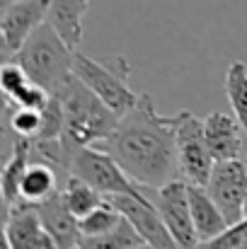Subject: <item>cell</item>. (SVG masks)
<instances>
[{
  "label": "cell",
  "mask_w": 247,
  "mask_h": 249,
  "mask_svg": "<svg viewBox=\"0 0 247 249\" xmlns=\"http://www.w3.org/2000/svg\"><path fill=\"white\" fill-rule=\"evenodd\" d=\"M245 218H247V198H245Z\"/></svg>",
  "instance_id": "cell-28"
},
{
  "label": "cell",
  "mask_w": 247,
  "mask_h": 249,
  "mask_svg": "<svg viewBox=\"0 0 247 249\" xmlns=\"http://www.w3.org/2000/svg\"><path fill=\"white\" fill-rule=\"evenodd\" d=\"M112 201L124 218L131 220V225L138 230V235L155 249H179L174 237L170 235L163 215L151 196H131V194H116V196H104Z\"/></svg>",
  "instance_id": "cell-10"
},
{
  "label": "cell",
  "mask_w": 247,
  "mask_h": 249,
  "mask_svg": "<svg viewBox=\"0 0 247 249\" xmlns=\"http://www.w3.org/2000/svg\"><path fill=\"white\" fill-rule=\"evenodd\" d=\"M211 198L223 211L226 220L230 225L245 220V198H247V162L245 160H218L209 184H206Z\"/></svg>",
  "instance_id": "cell-8"
},
{
  "label": "cell",
  "mask_w": 247,
  "mask_h": 249,
  "mask_svg": "<svg viewBox=\"0 0 247 249\" xmlns=\"http://www.w3.org/2000/svg\"><path fill=\"white\" fill-rule=\"evenodd\" d=\"M177 165L179 177L187 179L189 184H209L211 169L216 165L206 133H204V121L194 116L191 111H179V126H177Z\"/></svg>",
  "instance_id": "cell-6"
},
{
  "label": "cell",
  "mask_w": 247,
  "mask_h": 249,
  "mask_svg": "<svg viewBox=\"0 0 247 249\" xmlns=\"http://www.w3.org/2000/svg\"><path fill=\"white\" fill-rule=\"evenodd\" d=\"M243 249H247V240H245V247H243Z\"/></svg>",
  "instance_id": "cell-30"
},
{
  "label": "cell",
  "mask_w": 247,
  "mask_h": 249,
  "mask_svg": "<svg viewBox=\"0 0 247 249\" xmlns=\"http://www.w3.org/2000/svg\"><path fill=\"white\" fill-rule=\"evenodd\" d=\"M27 83H32V78L27 75V71L15 61H5L2 63V71H0V87H2V94L5 97H12L15 92H19Z\"/></svg>",
  "instance_id": "cell-25"
},
{
  "label": "cell",
  "mask_w": 247,
  "mask_h": 249,
  "mask_svg": "<svg viewBox=\"0 0 247 249\" xmlns=\"http://www.w3.org/2000/svg\"><path fill=\"white\" fill-rule=\"evenodd\" d=\"M146 240L138 235V230L131 225L129 218H121V223L104 232V235H95V237H80L82 249H133L138 245H143Z\"/></svg>",
  "instance_id": "cell-18"
},
{
  "label": "cell",
  "mask_w": 247,
  "mask_h": 249,
  "mask_svg": "<svg viewBox=\"0 0 247 249\" xmlns=\"http://www.w3.org/2000/svg\"><path fill=\"white\" fill-rule=\"evenodd\" d=\"M247 240V218L235 223V225H228L221 235L211 237V240H201L194 249H243Z\"/></svg>",
  "instance_id": "cell-24"
},
{
  "label": "cell",
  "mask_w": 247,
  "mask_h": 249,
  "mask_svg": "<svg viewBox=\"0 0 247 249\" xmlns=\"http://www.w3.org/2000/svg\"><path fill=\"white\" fill-rule=\"evenodd\" d=\"M189 203H191V218H194V230L199 242L201 240H211L216 235H221L230 223L226 220L223 211L216 206V201L211 198L209 189L201 184H189Z\"/></svg>",
  "instance_id": "cell-14"
},
{
  "label": "cell",
  "mask_w": 247,
  "mask_h": 249,
  "mask_svg": "<svg viewBox=\"0 0 247 249\" xmlns=\"http://www.w3.org/2000/svg\"><path fill=\"white\" fill-rule=\"evenodd\" d=\"M10 2H15V0H2V7H7Z\"/></svg>",
  "instance_id": "cell-27"
},
{
  "label": "cell",
  "mask_w": 247,
  "mask_h": 249,
  "mask_svg": "<svg viewBox=\"0 0 247 249\" xmlns=\"http://www.w3.org/2000/svg\"><path fill=\"white\" fill-rule=\"evenodd\" d=\"M153 201L163 215L165 225L179 249H194L199 245L194 218H191V203H189V181L182 177L170 179L167 184L153 189Z\"/></svg>",
  "instance_id": "cell-7"
},
{
  "label": "cell",
  "mask_w": 247,
  "mask_h": 249,
  "mask_svg": "<svg viewBox=\"0 0 247 249\" xmlns=\"http://www.w3.org/2000/svg\"><path fill=\"white\" fill-rule=\"evenodd\" d=\"M63 198H66L68 208H71L78 218L87 215L90 211H95V208L104 201V196H102L95 186H90L85 179L76 177V174H71L68 181L63 184Z\"/></svg>",
  "instance_id": "cell-19"
},
{
  "label": "cell",
  "mask_w": 247,
  "mask_h": 249,
  "mask_svg": "<svg viewBox=\"0 0 247 249\" xmlns=\"http://www.w3.org/2000/svg\"><path fill=\"white\" fill-rule=\"evenodd\" d=\"M87 7L90 0H49L46 19L73 51H78L82 44V19L87 15Z\"/></svg>",
  "instance_id": "cell-15"
},
{
  "label": "cell",
  "mask_w": 247,
  "mask_h": 249,
  "mask_svg": "<svg viewBox=\"0 0 247 249\" xmlns=\"http://www.w3.org/2000/svg\"><path fill=\"white\" fill-rule=\"evenodd\" d=\"M177 126L179 114L163 116L151 94L119 116L114 133L99 143L121 169L143 189H158L177 177Z\"/></svg>",
  "instance_id": "cell-1"
},
{
  "label": "cell",
  "mask_w": 247,
  "mask_h": 249,
  "mask_svg": "<svg viewBox=\"0 0 247 249\" xmlns=\"http://www.w3.org/2000/svg\"><path fill=\"white\" fill-rule=\"evenodd\" d=\"M56 97H61L63 111H66L61 141H63L66 150L71 153V158L78 148L99 145L114 133L119 116L82 83L78 75H73L63 85Z\"/></svg>",
  "instance_id": "cell-2"
},
{
  "label": "cell",
  "mask_w": 247,
  "mask_h": 249,
  "mask_svg": "<svg viewBox=\"0 0 247 249\" xmlns=\"http://www.w3.org/2000/svg\"><path fill=\"white\" fill-rule=\"evenodd\" d=\"M63 124H66V111L61 97L51 94V102L41 111V128L34 141H58L63 136Z\"/></svg>",
  "instance_id": "cell-23"
},
{
  "label": "cell",
  "mask_w": 247,
  "mask_h": 249,
  "mask_svg": "<svg viewBox=\"0 0 247 249\" xmlns=\"http://www.w3.org/2000/svg\"><path fill=\"white\" fill-rule=\"evenodd\" d=\"M15 61L27 71V75L34 83L46 87L51 94H58L61 87L76 75V51L61 39V34L49 19L34 29V34L15 56Z\"/></svg>",
  "instance_id": "cell-3"
},
{
  "label": "cell",
  "mask_w": 247,
  "mask_h": 249,
  "mask_svg": "<svg viewBox=\"0 0 247 249\" xmlns=\"http://www.w3.org/2000/svg\"><path fill=\"white\" fill-rule=\"evenodd\" d=\"M68 181V177H63L56 167L46 165L41 160H32L24 177H22V184H19V198L17 203H37V201H44L46 196H51L54 191L63 189V184Z\"/></svg>",
  "instance_id": "cell-16"
},
{
  "label": "cell",
  "mask_w": 247,
  "mask_h": 249,
  "mask_svg": "<svg viewBox=\"0 0 247 249\" xmlns=\"http://www.w3.org/2000/svg\"><path fill=\"white\" fill-rule=\"evenodd\" d=\"M49 0H15L2 7L0 17V49L2 61H12L24 41L34 34V29L46 22Z\"/></svg>",
  "instance_id": "cell-9"
},
{
  "label": "cell",
  "mask_w": 247,
  "mask_h": 249,
  "mask_svg": "<svg viewBox=\"0 0 247 249\" xmlns=\"http://www.w3.org/2000/svg\"><path fill=\"white\" fill-rule=\"evenodd\" d=\"M5 245L10 249H61L41 225L37 211L24 203L5 211Z\"/></svg>",
  "instance_id": "cell-12"
},
{
  "label": "cell",
  "mask_w": 247,
  "mask_h": 249,
  "mask_svg": "<svg viewBox=\"0 0 247 249\" xmlns=\"http://www.w3.org/2000/svg\"><path fill=\"white\" fill-rule=\"evenodd\" d=\"M71 174L85 179L90 186H95L102 196H116V194H131L143 196L146 189L136 184L121 165L99 145H85L78 148L71 158Z\"/></svg>",
  "instance_id": "cell-5"
},
{
  "label": "cell",
  "mask_w": 247,
  "mask_h": 249,
  "mask_svg": "<svg viewBox=\"0 0 247 249\" xmlns=\"http://www.w3.org/2000/svg\"><path fill=\"white\" fill-rule=\"evenodd\" d=\"M245 162H247V158H245Z\"/></svg>",
  "instance_id": "cell-31"
},
{
  "label": "cell",
  "mask_w": 247,
  "mask_h": 249,
  "mask_svg": "<svg viewBox=\"0 0 247 249\" xmlns=\"http://www.w3.org/2000/svg\"><path fill=\"white\" fill-rule=\"evenodd\" d=\"M121 211L112 203V201H102L95 211H90L87 215L80 218V237H95V235H104L109 230H114L121 223Z\"/></svg>",
  "instance_id": "cell-21"
},
{
  "label": "cell",
  "mask_w": 247,
  "mask_h": 249,
  "mask_svg": "<svg viewBox=\"0 0 247 249\" xmlns=\"http://www.w3.org/2000/svg\"><path fill=\"white\" fill-rule=\"evenodd\" d=\"M24 206H32L37 211L41 225L46 228V232L56 240V245L61 249H73L80 242V218L68 208V203L63 198V189L54 191L44 201L24 203Z\"/></svg>",
  "instance_id": "cell-11"
},
{
  "label": "cell",
  "mask_w": 247,
  "mask_h": 249,
  "mask_svg": "<svg viewBox=\"0 0 247 249\" xmlns=\"http://www.w3.org/2000/svg\"><path fill=\"white\" fill-rule=\"evenodd\" d=\"M204 133H206V143L216 162L243 158L247 133L240 126V121L235 119V114L230 116L226 111H211L204 119Z\"/></svg>",
  "instance_id": "cell-13"
},
{
  "label": "cell",
  "mask_w": 247,
  "mask_h": 249,
  "mask_svg": "<svg viewBox=\"0 0 247 249\" xmlns=\"http://www.w3.org/2000/svg\"><path fill=\"white\" fill-rule=\"evenodd\" d=\"M226 94H228L235 119L240 121V126L247 133V66L243 61L230 63L226 73Z\"/></svg>",
  "instance_id": "cell-20"
},
{
  "label": "cell",
  "mask_w": 247,
  "mask_h": 249,
  "mask_svg": "<svg viewBox=\"0 0 247 249\" xmlns=\"http://www.w3.org/2000/svg\"><path fill=\"white\" fill-rule=\"evenodd\" d=\"M73 73L87 85L116 116H124L136 102L138 94L131 89V66L124 56H109V58H90L80 51H76V66Z\"/></svg>",
  "instance_id": "cell-4"
},
{
  "label": "cell",
  "mask_w": 247,
  "mask_h": 249,
  "mask_svg": "<svg viewBox=\"0 0 247 249\" xmlns=\"http://www.w3.org/2000/svg\"><path fill=\"white\" fill-rule=\"evenodd\" d=\"M73 249H82V247H80V245H76V247H73Z\"/></svg>",
  "instance_id": "cell-29"
},
{
  "label": "cell",
  "mask_w": 247,
  "mask_h": 249,
  "mask_svg": "<svg viewBox=\"0 0 247 249\" xmlns=\"http://www.w3.org/2000/svg\"><path fill=\"white\" fill-rule=\"evenodd\" d=\"M29 162H32V138L17 136V141L12 145V153L5 160L2 174H0V189H2L5 211H10L17 203V198H19V184H22V177H24Z\"/></svg>",
  "instance_id": "cell-17"
},
{
  "label": "cell",
  "mask_w": 247,
  "mask_h": 249,
  "mask_svg": "<svg viewBox=\"0 0 247 249\" xmlns=\"http://www.w3.org/2000/svg\"><path fill=\"white\" fill-rule=\"evenodd\" d=\"M7 128L15 136L34 141L41 128V111L29 109V107H15L12 102H7Z\"/></svg>",
  "instance_id": "cell-22"
},
{
  "label": "cell",
  "mask_w": 247,
  "mask_h": 249,
  "mask_svg": "<svg viewBox=\"0 0 247 249\" xmlns=\"http://www.w3.org/2000/svg\"><path fill=\"white\" fill-rule=\"evenodd\" d=\"M133 249H155V247H151L148 242H143V245H138V247H133Z\"/></svg>",
  "instance_id": "cell-26"
}]
</instances>
